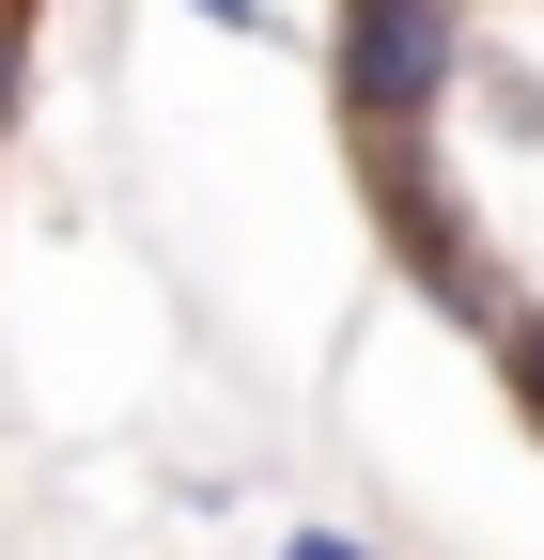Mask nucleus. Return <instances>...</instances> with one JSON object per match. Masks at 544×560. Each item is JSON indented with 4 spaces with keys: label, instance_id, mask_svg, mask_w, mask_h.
Segmentation results:
<instances>
[{
    "label": "nucleus",
    "instance_id": "nucleus-8",
    "mask_svg": "<svg viewBox=\"0 0 544 560\" xmlns=\"http://www.w3.org/2000/svg\"><path fill=\"white\" fill-rule=\"evenodd\" d=\"M451 16H466V0H451Z\"/></svg>",
    "mask_w": 544,
    "mask_h": 560
},
{
    "label": "nucleus",
    "instance_id": "nucleus-4",
    "mask_svg": "<svg viewBox=\"0 0 544 560\" xmlns=\"http://www.w3.org/2000/svg\"><path fill=\"white\" fill-rule=\"evenodd\" d=\"M187 16H218V32H281V16H264V0H187Z\"/></svg>",
    "mask_w": 544,
    "mask_h": 560
},
{
    "label": "nucleus",
    "instance_id": "nucleus-5",
    "mask_svg": "<svg viewBox=\"0 0 544 560\" xmlns=\"http://www.w3.org/2000/svg\"><path fill=\"white\" fill-rule=\"evenodd\" d=\"M281 560H358V545L343 529H281Z\"/></svg>",
    "mask_w": 544,
    "mask_h": 560
},
{
    "label": "nucleus",
    "instance_id": "nucleus-2",
    "mask_svg": "<svg viewBox=\"0 0 544 560\" xmlns=\"http://www.w3.org/2000/svg\"><path fill=\"white\" fill-rule=\"evenodd\" d=\"M374 219H389V249H404V265H421V296H436V312H466L483 342H498V327L529 312L513 280H498V249L466 234V219H451V187H436L421 156H374Z\"/></svg>",
    "mask_w": 544,
    "mask_h": 560
},
{
    "label": "nucleus",
    "instance_id": "nucleus-1",
    "mask_svg": "<svg viewBox=\"0 0 544 560\" xmlns=\"http://www.w3.org/2000/svg\"><path fill=\"white\" fill-rule=\"evenodd\" d=\"M327 79L374 125V156H404V125H436L451 79H466V16L451 0H343L327 16Z\"/></svg>",
    "mask_w": 544,
    "mask_h": 560
},
{
    "label": "nucleus",
    "instance_id": "nucleus-3",
    "mask_svg": "<svg viewBox=\"0 0 544 560\" xmlns=\"http://www.w3.org/2000/svg\"><path fill=\"white\" fill-rule=\"evenodd\" d=\"M498 389L544 420V312H513V327H498Z\"/></svg>",
    "mask_w": 544,
    "mask_h": 560
},
{
    "label": "nucleus",
    "instance_id": "nucleus-7",
    "mask_svg": "<svg viewBox=\"0 0 544 560\" xmlns=\"http://www.w3.org/2000/svg\"><path fill=\"white\" fill-rule=\"evenodd\" d=\"M0 16H16V0H0Z\"/></svg>",
    "mask_w": 544,
    "mask_h": 560
},
{
    "label": "nucleus",
    "instance_id": "nucleus-6",
    "mask_svg": "<svg viewBox=\"0 0 544 560\" xmlns=\"http://www.w3.org/2000/svg\"><path fill=\"white\" fill-rule=\"evenodd\" d=\"M16 62H32V47H16V16H0V125H16Z\"/></svg>",
    "mask_w": 544,
    "mask_h": 560
}]
</instances>
